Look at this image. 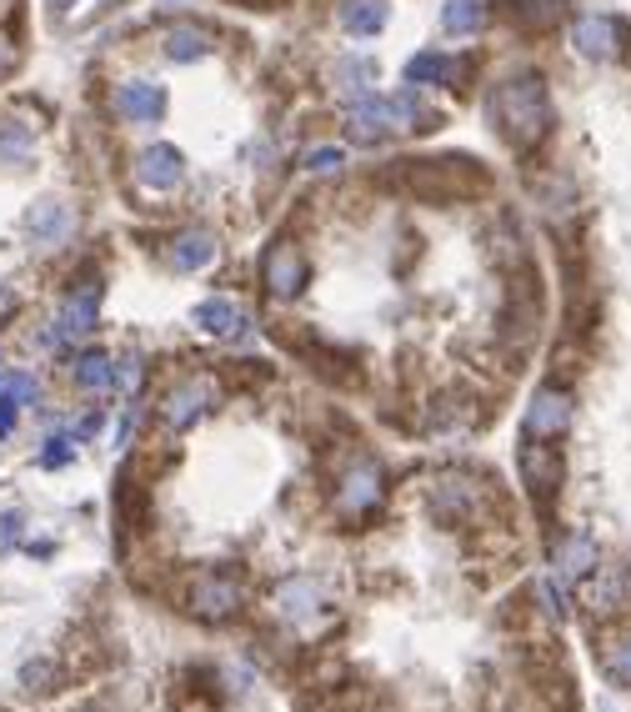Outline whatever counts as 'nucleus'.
Instances as JSON below:
<instances>
[{
    "label": "nucleus",
    "mask_w": 631,
    "mask_h": 712,
    "mask_svg": "<svg viewBox=\"0 0 631 712\" xmlns=\"http://www.w3.org/2000/svg\"><path fill=\"white\" fill-rule=\"evenodd\" d=\"M491 116H496L501 136H506L516 151H532V146L552 131V100H546V86L536 76L506 81V86H496V96H491Z\"/></svg>",
    "instance_id": "1"
},
{
    "label": "nucleus",
    "mask_w": 631,
    "mask_h": 712,
    "mask_svg": "<svg viewBox=\"0 0 631 712\" xmlns=\"http://www.w3.org/2000/svg\"><path fill=\"white\" fill-rule=\"evenodd\" d=\"M416 126H421V106H416L411 91H402V96H361L346 110V131L356 141H382V136L416 131Z\"/></svg>",
    "instance_id": "2"
},
{
    "label": "nucleus",
    "mask_w": 631,
    "mask_h": 712,
    "mask_svg": "<svg viewBox=\"0 0 631 712\" xmlns=\"http://www.w3.org/2000/svg\"><path fill=\"white\" fill-rule=\"evenodd\" d=\"M96 317H100V286L86 281V286H76V291H71L66 301H61V317H55L51 341L86 337V331H96Z\"/></svg>",
    "instance_id": "3"
},
{
    "label": "nucleus",
    "mask_w": 631,
    "mask_h": 712,
    "mask_svg": "<svg viewBox=\"0 0 631 712\" xmlns=\"http://www.w3.org/2000/svg\"><path fill=\"white\" fill-rule=\"evenodd\" d=\"M261 276H266V291L281 296V301H291V296H301L306 286V256L296 252V246H271L261 262Z\"/></svg>",
    "instance_id": "4"
},
{
    "label": "nucleus",
    "mask_w": 631,
    "mask_h": 712,
    "mask_svg": "<svg viewBox=\"0 0 631 712\" xmlns=\"http://www.w3.org/2000/svg\"><path fill=\"white\" fill-rule=\"evenodd\" d=\"M25 231H31L35 246H66L71 231H76V211L66 201H35L31 216H25Z\"/></svg>",
    "instance_id": "5"
},
{
    "label": "nucleus",
    "mask_w": 631,
    "mask_h": 712,
    "mask_svg": "<svg viewBox=\"0 0 631 712\" xmlns=\"http://www.w3.org/2000/svg\"><path fill=\"white\" fill-rule=\"evenodd\" d=\"M566 422H571V396L556 392V386H542L526 406V437H562Z\"/></svg>",
    "instance_id": "6"
},
{
    "label": "nucleus",
    "mask_w": 631,
    "mask_h": 712,
    "mask_svg": "<svg viewBox=\"0 0 631 712\" xmlns=\"http://www.w3.org/2000/svg\"><path fill=\"white\" fill-rule=\"evenodd\" d=\"M211 402H216V386H211L206 376H185V382L165 396V422H171V427H191V422H201L211 412Z\"/></svg>",
    "instance_id": "7"
},
{
    "label": "nucleus",
    "mask_w": 631,
    "mask_h": 712,
    "mask_svg": "<svg viewBox=\"0 0 631 712\" xmlns=\"http://www.w3.org/2000/svg\"><path fill=\"white\" fill-rule=\"evenodd\" d=\"M136 176H141V187H151V191H175L185 176V161L175 146H146V151L136 156Z\"/></svg>",
    "instance_id": "8"
},
{
    "label": "nucleus",
    "mask_w": 631,
    "mask_h": 712,
    "mask_svg": "<svg viewBox=\"0 0 631 712\" xmlns=\"http://www.w3.org/2000/svg\"><path fill=\"white\" fill-rule=\"evenodd\" d=\"M571 45H577L581 55H591V61H611L621 45V25L607 21V15H581V21L571 25Z\"/></svg>",
    "instance_id": "9"
},
{
    "label": "nucleus",
    "mask_w": 631,
    "mask_h": 712,
    "mask_svg": "<svg viewBox=\"0 0 631 712\" xmlns=\"http://www.w3.org/2000/svg\"><path fill=\"white\" fill-rule=\"evenodd\" d=\"M116 110L126 121H156L165 110V91L156 81H126V86H116Z\"/></svg>",
    "instance_id": "10"
},
{
    "label": "nucleus",
    "mask_w": 631,
    "mask_h": 712,
    "mask_svg": "<svg viewBox=\"0 0 631 712\" xmlns=\"http://www.w3.org/2000/svg\"><path fill=\"white\" fill-rule=\"evenodd\" d=\"M382 471L371 467V461H361V467H351L346 477H341V507H346V512H371V507L382 502Z\"/></svg>",
    "instance_id": "11"
},
{
    "label": "nucleus",
    "mask_w": 631,
    "mask_h": 712,
    "mask_svg": "<svg viewBox=\"0 0 631 712\" xmlns=\"http://www.w3.org/2000/svg\"><path fill=\"white\" fill-rule=\"evenodd\" d=\"M240 607V587L231 577H201L196 582V592H191V613H201V617H231Z\"/></svg>",
    "instance_id": "12"
},
{
    "label": "nucleus",
    "mask_w": 631,
    "mask_h": 712,
    "mask_svg": "<svg viewBox=\"0 0 631 712\" xmlns=\"http://www.w3.org/2000/svg\"><path fill=\"white\" fill-rule=\"evenodd\" d=\"M165 262L175 266V272H206L211 262H216V236L211 231H181L171 242V252H165Z\"/></svg>",
    "instance_id": "13"
},
{
    "label": "nucleus",
    "mask_w": 631,
    "mask_h": 712,
    "mask_svg": "<svg viewBox=\"0 0 631 712\" xmlns=\"http://www.w3.org/2000/svg\"><path fill=\"white\" fill-rule=\"evenodd\" d=\"M522 482L532 487L536 497H546L556 482H562V457H556V447H536V442H526L522 447Z\"/></svg>",
    "instance_id": "14"
},
{
    "label": "nucleus",
    "mask_w": 631,
    "mask_h": 712,
    "mask_svg": "<svg viewBox=\"0 0 631 712\" xmlns=\"http://www.w3.org/2000/svg\"><path fill=\"white\" fill-rule=\"evenodd\" d=\"M316 607H321L316 582L291 577V582H281V587H276V613H281L286 623H306V617H316Z\"/></svg>",
    "instance_id": "15"
},
{
    "label": "nucleus",
    "mask_w": 631,
    "mask_h": 712,
    "mask_svg": "<svg viewBox=\"0 0 631 712\" xmlns=\"http://www.w3.org/2000/svg\"><path fill=\"white\" fill-rule=\"evenodd\" d=\"M556 572H562L566 582L587 577V572H597V542L587 538V532H571V538L562 542V552H556Z\"/></svg>",
    "instance_id": "16"
},
{
    "label": "nucleus",
    "mask_w": 631,
    "mask_h": 712,
    "mask_svg": "<svg viewBox=\"0 0 631 712\" xmlns=\"http://www.w3.org/2000/svg\"><path fill=\"white\" fill-rule=\"evenodd\" d=\"M196 327H206L211 337H236V331L246 327V311H240L236 301H226V296H211V301L196 307Z\"/></svg>",
    "instance_id": "17"
},
{
    "label": "nucleus",
    "mask_w": 631,
    "mask_h": 712,
    "mask_svg": "<svg viewBox=\"0 0 631 712\" xmlns=\"http://www.w3.org/2000/svg\"><path fill=\"white\" fill-rule=\"evenodd\" d=\"M386 0H341V11H336V21L346 25L351 35H376L386 25Z\"/></svg>",
    "instance_id": "18"
},
{
    "label": "nucleus",
    "mask_w": 631,
    "mask_h": 712,
    "mask_svg": "<svg viewBox=\"0 0 631 712\" xmlns=\"http://www.w3.org/2000/svg\"><path fill=\"white\" fill-rule=\"evenodd\" d=\"M71 382H76L81 392H110V386H116V362H110L106 351H86V357H76V366H71Z\"/></svg>",
    "instance_id": "19"
},
{
    "label": "nucleus",
    "mask_w": 631,
    "mask_h": 712,
    "mask_svg": "<svg viewBox=\"0 0 631 712\" xmlns=\"http://www.w3.org/2000/svg\"><path fill=\"white\" fill-rule=\"evenodd\" d=\"M441 25H447V35H477L486 25V0H447Z\"/></svg>",
    "instance_id": "20"
},
{
    "label": "nucleus",
    "mask_w": 631,
    "mask_h": 712,
    "mask_svg": "<svg viewBox=\"0 0 631 712\" xmlns=\"http://www.w3.org/2000/svg\"><path fill=\"white\" fill-rule=\"evenodd\" d=\"M165 55H171V61H201V55H211V35L196 31V25H175V31L165 35Z\"/></svg>",
    "instance_id": "21"
},
{
    "label": "nucleus",
    "mask_w": 631,
    "mask_h": 712,
    "mask_svg": "<svg viewBox=\"0 0 631 712\" xmlns=\"http://www.w3.org/2000/svg\"><path fill=\"white\" fill-rule=\"evenodd\" d=\"M451 76V61L441 51H421L406 61V86H436V81Z\"/></svg>",
    "instance_id": "22"
},
{
    "label": "nucleus",
    "mask_w": 631,
    "mask_h": 712,
    "mask_svg": "<svg viewBox=\"0 0 631 712\" xmlns=\"http://www.w3.org/2000/svg\"><path fill=\"white\" fill-rule=\"evenodd\" d=\"M371 81H376V61H371V55H346V61H336V86L341 91L366 96Z\"/></svg>",
    "instance_id": "23"
},
{
    "label": "nucleus",
    "mask_w": 631,
    "mask_h": 712,
    "mask_svg": "<svg viewBox=\"0 0 631 712\" xmlns=\"http://www.w3.org/2000/svg\"><path fill=\"white\" fill-rule=\"evenodd\" d=\"M0 392L11 396L15 406H35V396H41V386H35V376L11 372V376H0Z\"/></svg>",
    "instance_id": "24"
},
{
    "label": "nucleus",
    "mask_w": 631,
    "mask_h": 712,
    "mask_svg": "<svg viewBox=\"0 0 631 712\" xmlns=\"http://www.w3.org/2000/svg\"><path fill=\"white\" fill-rule=\"evenodd\" d=\"M346 166V151L341 146H316V151H306V171H316V176H331V171H341Z\"/></svg>",
    "instance_id": "25"
},
{
    "label": "nucleus",
    "mask_w": 631,
    "mask_h": 712,
    "mask_svg": "<svg viewBox=\"0 0 631 712\" xmlns=\"http://www.w3.org/2000/svg\"><path fill=\"white\" fill-rule=\"evenodd\" d=\"M607 672L621 682V688H631V637H627V642H617V647L607 652Z\"/></svg>",
    "instance_id": "26"
},
{
    "label": "nucleus",
    "mask_w": 631,
    "mask_h": 712,
    "mask_svg": "<svg viewBox=\"0 0 631 712\" xmlns=\"http://www.w3.org/2000/svg\"><path fill=\"white\" fill-rule=\"evenodd\" d=\"M76 457V447H71V437H51L41 451V467H66V461Z\"/></svg>",
    "instance_id": "27"
},
{
    "label": "nucleus",
    "mask_w": 631,
    "mask_h": 712,
    "mask_svg": "<svg viewBox=\"0 0 631 712\" xmlns=\"http://www.w3.org/2000/svg\"><path fill=\"white\" fill-rule=\"evenodd\" d=\"M522 15L532 25H546V21H556V0H522Z\"/></svg>",
    "instance_id": "28"
},
{
    "label": "nucleus",
    "mask_w": 631,
    "mask_h": 712,
    "mask_svg": "<svg viewBox=\"0 0 631 712\" xmlns=\"http://www.w3.org/2000/svg\"><path fill=\"white\" fill-rule=\"evenodd\" d=\"M11 427H15V402L0 392V437H11Z\"/></svg>",
    "instance_id": "29"
},
{
    "label": "nucleus",
    "mask_w": 631,
    "mask_h": 712,
    "mask_svg": "<svg viewBox=\"0 0 631 712\" xmlns=\"http://www.w3.org/2000/svg\"><path fill=\"white\" fill-rule=\"evenodd\" d=\"M11 61H15V51H11V41H6V35H0V76H6V71H11Z\"/></svg>",
    "instance_id": "30"
},
{
    "label": "nucleus",
    "mask_w": 631,
    "mask_h": 712,
    "mask_svg": "<svg viewBox=\"0 0 631 712\" xmlns=\"http://www.w3.org/2000/svg\"><path fill=\"white\" fill-rule=\"evenodd\" d=\"M0 311H11V291L6 286H0Z\"/></svg>",
    "instance_id": "31"
},
{
    "label": "nucleus",
    "mask_w": 631,
    "mask_h": 712,
    "mask_svg": "<svg viewBox=\"0 0 631 712\" xmlns=\"http://www.w3.org/2000/svg\"><path fill=\"white\" fill-rule=\"evenodd\" d=\"M81 712H106V708H81Z\"/></svg>",
    "instance_id": "32"
}]
</instances>
